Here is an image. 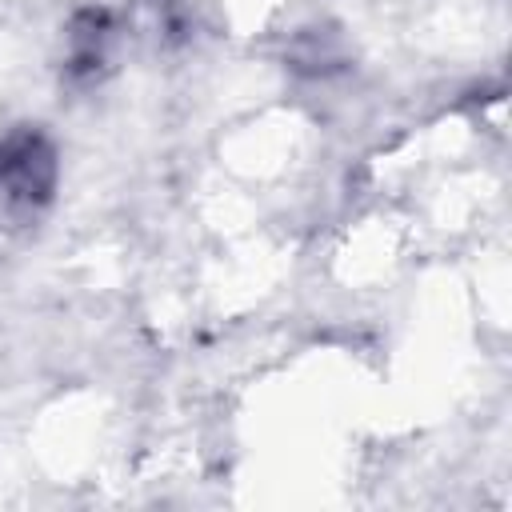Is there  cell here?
<instances>
[{
	"mask_svg": "<svg viewBox=\"0 0 512 512\" xmlns=\"http://www.w3.org/2000/svg\"><path fill=\"white\" fill-rule=\"evenodd\" d=\"M116 20L108 8H80L68 24V56H64V76L72 84H92L100 80L108 52H112Z\"/></svg>",
	"mask_w": 512,
	"mask_h": 512,
	"instance_id": "7a4b0ae2",
	"label": "cell"
},
{
	"mask_svg": "<svg viewBox=\"0 0 512 512\" xmlns=\"http://www.w3.org/2000/svg\"><path fill=\"white\" fill-rule=\"evenodd\" d=\"M60 180V156L40 124H12L0 132V204L8 216H36L52 204Z\"/></svg>",
	"mask_w": 512,
	"mask_h": 512,
	"instance_id": "6da1fadb",
	"label": "cell"
}]
</instances>
